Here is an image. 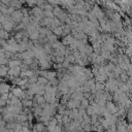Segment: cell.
Wrapping results in <instances>:
<instances>
[{"mask_svg":"<svg viewBox=\"0 0 132 132\" xmlns=\"http://www.w3.org/2000/svg\"><path fill=\"white\" fill-rule=\"evenodd\" d=\"M10 15H11L12 21H13V22H16V23L20 22V21L23 19V18H22L23 14H22V11H21V10H14Z\"/></svg>","mask_w":132,"mask_h":132,"instance_id":"cell-1","label":"cell"},{"mask_svg":"<svg viewBox=\"0 0 132 132\" xmlns=\"http://www.w3.org/2000/svg\"><path fill=\"white\" fill-rule=\"evenodd\" d=\"M10 86L5 84V82H0V95L3 93H9Z\"/></svg>","mask_w":132,"mask_h":132,"instance_id":"cell-2","label":"cell"},{"mask_svg":"<svg viewBox=\"0 0 132 132\" xmlns=\"http://www.w3.org/2000/svg\"><path fill=\"white\" fill-rule=\"evenodd\" d=\"M8 67L9 68H13V67H16V66H20L22 65L21 64V61L18 60V59H12V60H8Z\"/></svg>","mask_w":132,"mask_h":132,"instance_id":"cell-3","label":"cell"},{"mask_svg":"<svg viewBox=\"0 0 132 132\" xmlns=\"http://www.w3.org/2000/svg\"><path fill=\"white\" fill-rule=\"evenodd\" d=\"M8 70H9V67H8V66L2 65L1 69H0V76H1V77H6L7 74H8Z\"/></svg>","mask_w":132,"mask_h":132,"instance_id":"cell-4","label":"cell"},{"mask_svg":"<svg viewBox=\"0 0 132 132\" xmlns=\"http://www.w3.org/2000/svg\"><path fill=\"white\" fill-rule=\"evenodd\" d=\"M2 26H3V29L5 31L10 32L13 29V21H11V22H5L4 24H2Z\"/></svg>","mask_w":132,"mask_h":132,"instance_id":"cell-5","label":"cell"},{"mask_svg":"<svg viewBox=\"0 0 132 132\" xmlns=\"http://www.w3.org/2000/svg\"><path fill=\"white\" fill-rule=\"evenodd\" d=\"M0 38L8 39L9 38V33L7 31H5L4 29H1V30H0Z\"/></svg>","mask_w":132,"mask_h":132,"instance_id":"cell-6","label":"cell"},{"mask_svg":"<svg viewBox=\"0 0 132 132\" xmlns=\"http://www.w3.org/2000/svg\"><path fill=\"white\" fill-rule=\"evenodd\" d=\"M9 6H12V7H20L21 6V2L20 0H11V2L9 3Z\"/></svg>","mask_w":132,"mask_h":132,"instance_id":"cell-7","label":"cell"},{"mask_svg":"<svg viewBox=\"0 0 132 132\" xmlns=\"http://www.w3.org/2000/svg\"><path fill=\"white\" fill-rule=\"evenodd\" d=\"M54 32H55V34H56V35H60L61 33H63L62 28H60V27H56V28L54 29Z\"/></svg>","mask_w":132,"mask_h":132,"instance_id":"cell-8","label":"cell"},{"mask_svg":"<svg viewBox=\"0 0 132 132\" xmlns=\"http://www.w3.org/2000/svg\"><path fill=\"white\" fill-rule=\"evenodd\" d=\"M88 104H89L88 100H86V99L82 98L81 99V107H88Z\"/></svg>","mask_w":132,"mask_h":132,"instance_id":"cell-9","label":"cell"},{"mask_svg":"<svg viewBox=\"0 0 132 132\" xmlns=\"http://www.w3.org/2000/svg\"><path fill=\"white\" fill-rule=\"evenodd\" d=\"M26 1H27L28 4H30V5H33V4L37 3V0H26Z\"/></svg>","mask_w":132,"mask_h":132,"instance_id":"cell-10","label":"cell"},{"mask_svg":"<svg viewBox=\"0 0 132 132\" xmlns=\"http://www.w3.org/2000/svg\"><path fill=\"white\" fill-rule=\"evenodd\" d=\"M0 51H4V50H3V47H2V46H0Z\"/></svg>","mask_w":132,"mask_h":132,"instance_id":"cell-11","label":"cell"}]
</instances>
